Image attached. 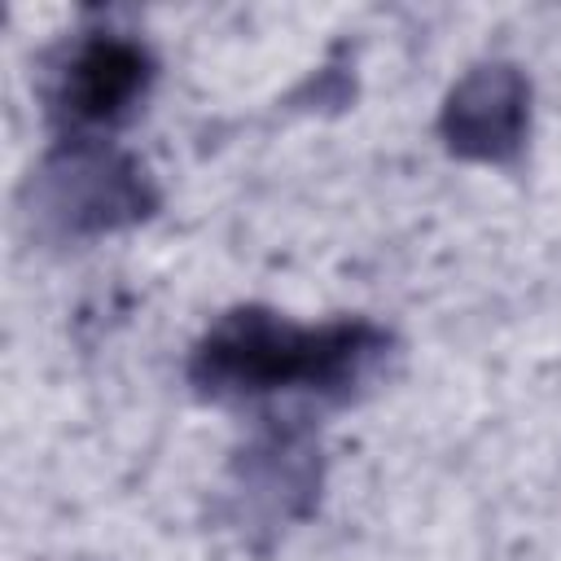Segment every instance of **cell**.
Returning a JSON list of instances; mask_svg holds the SVG:
<instances>
[{
  "label": "cell",
  "instance_id": "277c9868",
  "mask_svg": "<svg viewBox=\"0 0 561 561\" xmlns=\"http://www.w3.org/2000/svg\"><path fill=\"white\" fill-rule=\"evenodd\" d=\"M530 131V83L513 61L473 66L438 110L443 145L465 162L504 167Z\"/></svg>",
  "mask_w": 561,
  "mask_h": 561
},
{
  "label": "cell",
  "instance_id": "7a4b0ae2",
  "mask_svg": "<svg viewBox=\"0 0 561 561\" xmlns=\"http://www.w3.org/2000/svg\"><path fill=\"white\" fill-rule=\"evenodd\" d=\"M31 206L57 237H96L149 219L158 210V188L131 153L92 136H70L39 162Z\"/></svg>",
  "mask_w": 561,
  "mask_h": 561
},
{
  "label": "cell",
  "instance_id": "6da1fadb",
  "mask_svg": "<svg viewBox=\"0 0 561 561\" xmlns=\"http://www.w3.org/2000/svg\"><path fill=\"white\" fill-rule=\"evenodd\" d=\"M386 351L390 333L368 320L294 324L250 302L202 333L188 355V381L210 399H259L294 386L342 399Z\"/></svg>",
  "mask_w": 561,
  "mask_h": 561
},
{
  "label": "cell",
  "instance_id": "3957f363",
  "mask_svg": "<svg viewBox=\"0 0 561 561\" xmlns=\"http://www.w3.org/2000/svg\"><path fill=\"white\" fill-rule=\"evenodd\" d=\"M153 83V53L118 31L83 35L57 70L53 114L75 131L123 123Z\"/></svg>",
  "mask_w": 561,
  "mask_h": 561
},
{
  "label": "cell",
  "instance_id": "5b68a950",
  "mask_svg": "<svg viewBox=\"0 0 561 561\" xmlns=\"http://www.w3.org/2000/svg\"><path fill=\"white\" fill-rule=\"evenodd\" d=\"M320 486V451L307 430H272L250 443L237 460V491L245 504L263 508L267 522L307 517Z\"/></svg>",
  "mask_w": 561,
  "mask_h": 561
}]
</instances>
